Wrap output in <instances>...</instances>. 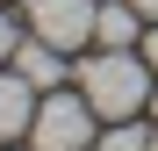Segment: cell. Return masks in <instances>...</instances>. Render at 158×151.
I'll list each match as a JSON object with an SVG mask.
<instances>
[{"label":"cell","instance_id":"1","mask_svg":"<svg viewBox=\"0 0 158 151\" xmlns=\"http://www.w3.org/2000/svg\"><path fill=\"white\" fill-rule=\"evenodd\" d=\"M151 86H158V72L144 65V50H94V58L79 65V94H86L94 115H108V122L151 108Z\"/></svg>","mask_w":158,"mask_h":151},{"label":"cell","instance_id":"2","mask_svg":"<svg viewBox=\"0 0 158 151\" xmlns=\"http://www.w3.org/2000/svg\"><path fill=\"white\" fill-rule=\"evenodd\" d=\"M86 144H94V101H86V94H50V101H36L29 151H86Z\"/></svg>","mask_w":158,"mask_h":151},{"label":"cell","instance_id":"3","mask_svg":"<svg viewBox=\"0 0 158 151\" xmlns=\"http://www.w3.org/2000/svg\"><path fill=\"white\" fill-rule=\"evenodd\" d=\"M94 0H29V36L58 43V50H86L94 43Z\"/></svg>","mask_w":158,"mask_h":151},{"label":"cell","instance_id":"4","mask_svg":"<svg viewBox=\"0 0 158 151\" xmlns=\"http://www.w3.org/2000/svg\"><path fill=\"white\" fill-rule=\"evenodd\" d=\"M29 122H36V86L22 79V72H0V144L29 137Z\"/></svg>","mask_w":158,"mask_h":151},{"label":"cell","instance_id":"5","mask_svg":"<svg viewBox=\"0 0 158 151\" xmlns=\"http://www.w3.org/2000/svg\"><path fill=\"white\" fill-rule=\"evenodd\" d=\"M137 36H144V7L137 0H108V7L94 15V43L101 50H129Z\"/></svg>","mask_w":158,"mask_h":151},{"label":"cell","instance_id":"6","mask_svg":"<svg viewBox=\"0 0 158 151\" xmlns=\"http://www.w3.org/2000/svg\"><path fill=\"white\" fill-rule=\"evenodd\" d=\"M15 72H22L29 86H58V79H65V50L43 43V36H22V43H15Z\"/></svg>","mask_w":158,"mask_h":151},{"label":"cell","instance_id":"7","mask_svg":"<svg viewBox=\"0 0 158 151\" xmlns=\"http://www.w3.org/2000/svg\"><path fill=\"white\" fill-rule=\"evenodd\" d=\"M101 151H151V137H144V130H137V122H129V115H122V122H115V130H108V137H101Z\"/></svg>","mask_w":158,"mask_h":151},{"label":"cell","instance_id":"8","mask_svg":"<svg viewBox=\"0 0 158 151\" xmlns=\"http://www.w3.org/2000/svg\"><path fill=\"white\" fill-rule=\"evenodd\" d=\"M15 43H22V29H15L7 15H0V58H15Z\"/></svg>","mask_w":158,"mask_h":151},{"label":"cell","instance_id":"9","mask_svg":"<svg viewBox=\"0 0 158 151\" xmlns=\"http://www.w3.org/2000/svg\"><path fill=\"white\" fill-rule=\"evenodd\" d=\"M144 65L158 72V22H151V36H144Z\"/></svg>","mask_w":158,"mask_h":151},{"label":"cell","instance_id":"10","mask_svg":"<svg viewBox=\"0 0 158 151\" xmlns=\"http://www.w3.org/2000/svg\"><path fill=\"white\" fill-rule=\"evenodd\" d=\"M137 7H144V22H158V0H137Z\"/></svg>","mask_w":158,"mask_h":151},{"label":"cell","instance_id":"11","mask_svg":"<svg viewBox=\"0 0 158 151\" xmlns=\"http://www.w3.org/2000/svg\"><path fill=\"white\" fill-rule=\"evenodd\" d=\"M151 115H158V86H151Z\"/></svg>","mask_w":158,"mask_h":151},{"label":"cell","instance_id":"12","mask_svg":"<svg viewBox=\"0 0 158 151\" xmlns=\"http://www.w3.org/2000/svg\"><path fill=\"white\" fill-rule=\"evenodd\" d=\"M151 151H158V137H151Z\"/></svg>","mask_w":158,"mask_h":151}]
</instances>
